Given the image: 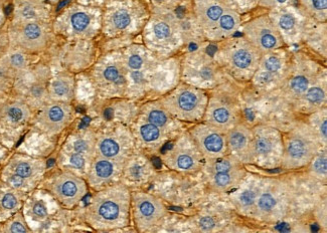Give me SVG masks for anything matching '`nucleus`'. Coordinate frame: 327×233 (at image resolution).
<instances>
[{
    "label": "nucleus",
    "mask_w": 327,
    "mask_h": 233,
    "mask_svg": "<svg viewBox=\"0 0 327 233\" xmlns=\"http://www.w3.org/2000/svg\"><path fill=\"white\" fill-rule=\"evenodd\" d=\"M74 110L65 102L45 106L40 112L37 122L42 130L50 134H58L72 122Z\"/></svg>",
    "instance_id": "nucleus-23"
},
{
    "label": "nucleus",
    "mask_w": 327,
    "mask_h": 233,
    "mask_svg": "<svg viewBox=\"0 0 327 233\" xmlns=\"http://www.w3.org/2000/svg\"><path fill=\"white\" fill-rule=\"evenodd\" d=\"M1 205L6 210H13L18 205V200L13 193H6L1 199Z\"/></svg>",
    "instance_id": "nucleus-48"
},
{
    "label": "nucleus",
    "mask_w": 327,
    "mask_h": 233,
    "mask_svg": "<svg viewBox=\"0 0 327 233\" xmlns=\"http://www.w3.org/2000/svg\"><path fill=\"white\" fill-rule=\"evenodd\" d=\"M220 1L226 4L228 7L233 9V0H220Z\"/></svg>",
    "instance_id": "nucleus-52"
},
{
    "label": "nucleus",
    "mask_w": 327,
    "mask_h": 233,
    "mask_svg": "<svg viewBox=\"0 0 327 233\" xmlns=\"http://www.w3.org/2000/svg\"><path fill=\"white\" fill-rule=\"evenodd\" d=\"M1 66L8 73H18L25 69L28 65V59L21 52H12L7 56L2 57Z\"/></svg>",
    "instance_id": "nucleus-40"
},
{
    "label": "nucleus",
    "mask_w": 327,
    "mask_h": 233,
    "mask_svg": "<svg viewBox=\"0 0 327 233\" xmlns=\"http://www.w3.org/2000/svg\"><path fill=\"white\" fill-rule=\"evenodd\" d=\"M309 173L312 177L326 181L327 178V154H326V147L320 150L315 154L312 158L309 164Z\"/></svg>",
    "instance_id": "nucleus-39"
},
{
    "label": "nucleus",
    "mask_w": 327,
    "mask_h": 233,
    "mask_svg": "<svg viewBox=\"0 0 327 233\" xmlns=\"http://www.w3.org/2000/svg\"><path fill=\"white\" fill-rule=\"evenodd\" d=\"M38 170L39 167L35 161L21 159L18 161H13L11 164V171L13 174H16L25 179H30Z\"/></svg>",
    "instance_id": "nucleus-41"
},
{
    "label": "nucleus",
    "mask_w": 327,
    "mask_h": 233,
    "mask_svg": "<svg viewBox=\"0 0 327 233\" xmlns=\"http://www.w3.org/2000/svg\"><path fill=\"white\" fill-rule=\"evenodd\" d=\"M263 180L264 178L257 176L247 178L246 175L237 186L236 190L230 194V202L240 214L251 217L257 197L262 187Z\"/></svg>",
    "instance_id": "nucleus-22"
},
{
    "label": "nucleus",
    "mask_w": 327,
    "mask_h": 233,
    "mask_svg": "<svg viewBox=\"0 0 327 233\" xmlns=\"http://www.w3.org/2000/svg\"><path fill=\"white\" fill-rule=\"evenodd\" d=\"M202 155L190 133L183 135L163 156V163L171 170L192 173L202 167Z\"/></svg>",
    "instance_id": "nucleus-12"
},
{
    "label": "nucleus",
    "mask_w": 327,
    "mask_h": 233,
    "mask_svg": "<svg viewBox=\"0 0 327 233\" xmlns=\"http://www.w3.org/2000/svg\"><path fill=\"white\" fill-rule=\"evenodd\" d=\"M96 81L100 87L115 92H122L127 87L126 71L123 64L106 62L100 64L96 72Z\"/></svg>",
    "instance_id": "nucleus-25"
},
{
    "label": "nucleus",
    "mask_w": 327,
    "mask_h": 233,
    "mask_svg": "<svg viewBox=\"0 0 327 233\" xmlns=\"http://www.w3.org/2000/svg\"><path fill=\"white\" fill-rule=\"evenodd\" d=\"M46 94V89L45 87L42 83L40 82H36L35 84H33L29 90V95L32 101L37 103V102H41L44 98Z\"/></svg>",
    "instance_id": "nucleus-45"
},
{
    "label": "nucleus",
    "mask_w": 327,
    "mask_h": 233,
    "mask_svg": "<svg viewBox=\"0 0 327 233\" xmlns=\"http://www.w3.org/2000/svg\"><path fill=\"white\" fill-rule=\"evenodd\" d=\"M15 20L17 22L42 21L45 17V8L32 0H21L15 7Z\"/></svg>",
    "instance_id": "nucleus-31"
},
{
    "label": "nucleus",
    "mask_w": 327,
    "mask_h": 233,
    "mask_svg": "<svg viewBox=\"0 0 327 233\" xmlns=\"http://www.w3.org/2000/svg\"><path fill=\"white\" fill-rule=\"evenodd\" d=\"M214 57L224 73L239 81H251L258 68L262 54L243 36L220 41Z\"/></svg>",
    "instance_id": "nucleus-2"
},
{
    "label": "nucleus",
    "mask_w": 327,
    "mask_h": 233,
    "mask_svg": "<svg viewBox=\"0 0 327 233\" xmlns=\"http://www.w3.org/2000/svg\"><path fill=\"white\" fill-rule=\"evenodd\" d=\"M228 154L235 157L243 164L253 163V134L252 129L238 123L226 132Z\"/></svg>",
    "instance_id": "nucleus-21"
},
{
    "label": "nucleus",
    "mask_w": 327,
    "mask_h": 233,
    "mask_svg": "<svg viewBox=\"0 0 327 233\" xmlns=\"http://www.w3.org/2000/svg\"><path fill=\"white\" fill-rule=\"evenodd\" d=\"M244 166L229 154L206 161L204 171L209 188L216 193H225L237 187L247 175Z\"/></svg>",
    "instance_id": "nucleus-8"
},
{
    "label": "nucleus",
    "mask_w": 327,
    "mask_h": 233,
    "mask_svg": "<svg viewBox=\"0 0 327 233\" xmlns=\"http://www.w3.org/2000/svg\"><path fill=\"white\" fill-rule=\"evenodd\" d=\"M26 180L27 179L22 178V177H20L16 174H12L8 177L7 182L11 186V187H13L15 189H20V188H23V187H26V186H27Z\"/></svg>",
    "instance_id": "nucleus-49"
},
{
    "label": "nucleus",
    "mask_w": 327,
    "mask_h": 233,
    "mask_svg": "<svg viewBox=\"0 0 327 233\" xmlns=\"http://www.w3.org/2000/svg\"><path fill=\"white\" fill-rule=\"evenodd\" d=\"M131 216V191L123 183L106 186L92 198L86 221L96 230H115L127 226Z\"/></svg>",
    "instance_id": "nucleus-1"
},
{
    "label": "nucleus",
    "mask_w": 327,
    "mask_h": 233,
    "mask_svg": "<svg viewBox=\"0 0 327 233\" xmlns=\"http://www.w3.org/2000/svg\"><path fill=\"white\" fill-rule=\"evenodd\" d=\"M50 95L59 102L71 101L74 96V81L68 76L60 75L52 81Z\"/></svg>",
    "instance_id": "nucleus-33"
},
{
    "label": "nucleus",
    "mask_w": 327,
    "mask_h": 233,
    "mask_svg": "<svg viewBox=\"0 0 327 233\" xmlns=\"http://www.w3.org/2000/svg\"><path fill=\"white\" fill-rule=\"evenodd\" d=\"M13 42L28 52H39L49 41V31L41 21L17 22L12 29Z\"/></svg>",
    "instance_id": "nucleus-20"
},
{
    "label": "nucleus",
    "mask_w": 327,
    "mask_h": 233,
    "mask_svg": "<svg viewBox=\"0 0 327 233\" xmlns=\"http://www.w3.org/2000/svg\"><path fill=\"white\" fill-rule=\"evenodd\" d=\"M131 215L138 231H148L158 226L166 215L163 202L146 192L131 193Z\"/></svg>",
    "instance_id": "nucleus-11"
},
{
    "label": "nucleus",
    "mask_w": 327,
    "mask_h": 233,
    "mask_svg": "<svg viewBox=\"0 0 327 233\" xmlns=\"http://www.w3.org/2000/svg\"><path fill=\"white\" fill-rule=\"evenodd\" d=\"M208 102L206 90L182 84L160 100V104L173 118L183 122L203 120Z\"/></svg>",
    "instance_id": "nucleus-4"
},
{
    "label": "nucleus",
    "mask_w": 327,
    "mask_h": 233,
    "mask_svg": "<svg viewBox=\"0 0 327 233\" xmlns=\"http://www.w3.org/2000/svg\"><path fill=\"white\" fill-rule=\"evenodd\" d=\"M199 227L202 231H209V230L213 229V227H215V222H214L212 217L205 216L200 220Z\"/></svg>",
    "instance_id": "nucleus-50"
},
{
    "label": "nucleus",
    "mask_w": 327,
    "mask_h": 233,
    "mask_svg": "<svg viewBox=\"0 0 327 233\" xmlns=\"http://www.w3.org/2000/svg\"><path fill=\"white\" fill-rule=\"evenodd\" d=\"M96 138L94 135L86 133L82 134L79 137H76L69 147L68 153H76L86 157L90 162L94 159V155L96 153Z\"/></svg>",
    "instance_id": "nucleus-34"
},
{
    "label": "nucleus",
    "mask_w": 327,
    "mask_h": 233,
    "mask_svg": "<svg viewBox=\"0 0 327 233\" xmlns=\"http://www.w3.org/2000/svg\"><path fill=\"white\" fill-rule=\"evenodd\" d=\"M2 118L11 125H20L29 120L30 110L25 104L12 103L3 108Z\"/></svg>",
    "instance_id": "nucleus-37"
},
{
    "label": "nucleus",
    "mask_w": 327,
    "mask_h": 233,
    "mask_svg": "<svg viewBox=\"0 0 327 233\" xmlns=\"http://www.w3.org/2000/svg\"><path fill=\"white\" fill-rule=\"evenodd\" d=\"M4 231L6 232H29L30 228L27 226L26 220L21 213H17L5 225Z\"/></svg>",
    "instance_id": "nucleus-44"
},
{
    "label": "nucleus",
    "mask_w": 327,
    "mask_h": 233,
    "mask_svg": "<svg viewBox=\"0 0 327 233\" xmlns=\"http://www.w3.org/2000/svg\"><path fill=\"white\" fill-rule=\"evenodd\" d=\"M144 63H145V58L141 54L130 53L125 58L123 66L125 68V71H129L131 75L132 74L142 75V73L140 72V69L144 66Z\"/></svg>",
    "instance_id": "nucleus-42"
},
{
    "label": "nucleus",
    "mask_w": 327,
    "mask_h": 233,
    "mask_svg": "<svg viewBox=\"0 0 327 233\" xmlns=\"http://www.w3.org/2000/svg\"><path fill=\"white\" fill-rule=\"evenodd\" d=\"M133 148V138L129 131L120 129L96 138V155L126 162Z\"/></svg>",
    "instance_id": "nucleus-17"
},
{
    "label": "nucleus",
    "mask_w": 327,
    "mask_h": 233,
    "mask_svg": "<svg viewBox=\"0 0 327 233\" xmlns=\"http://www.w3.org/2000/svg\"><path fill=\"white\" fill-rule=\"evenodd\" d=\"M326 82L322 78H316L303 96L296 102L299 108L306 113H313L325 107Z\"/></svg>",
    "instance_id": "nucleus-28"
},
{
    "label": "nucleus",
    "mask_w": 327,
    "mask_h": 233,
    "mask_svg": "<svg viewBox=\"0 0 327 233\" xmlns=\"http://www.w3.org/2000/svg\"><path fill=\"white\" fill-rule=\"evenodd\" d=\"M164 130L147 122L143 121L137 127V137L141 141L142 144L149 147L159 146L163 140H164L165 134Z\"/></svg>",
    "instance_id": "nucleus-32"
},
{
    "label": "nucleus",
    "mask_w": 327,
    "mask_h": 233,
    "mask_svg": "<svg viewBox=\"0 0 327 233\" xmlns=\"http://www.w3.org/2000/svg\"><path fill=\"white\" fill-rule=\"evenodd\" d=\"M7 43V39H6V35L0 32V59L2 58L3 54L5 53V46Z\"/></svg>",
    "instance_id": "nucleus-51"
},
{
    "label": "nucleus",
    "mask_w": 327,
    "mask_h": 233,
    "mask_svg": "<svg viewBox=\"0 0 327 233\" xmlns=\"http://www.w3.org/2000/svg\"><path fill=\"white\" fill-rule=\"evenodd\" d=\"M190 135L206 161L215 160L228 154L226 132L206 123H200L190 131Z\"/></svg>",
    "instance_id": "nucleus-15"
},
{
    "label": "nucleus",
    "mask_w": 327,
    "mask_h": 233,
    "mask_svg": "<svg viewBox=\"0 0 327 233\" xmlns=\"http://www.w3.org/2000/svg\"><path fill=\"white\" fill-rule=\"evenodd\" d=\"M126 162L95 156L88 171V184L93 189L101 190L108 185L116 183L124 173Z\"/></svg>",
    "instance_id": "nucleus-19"
},
{
    "label": "nucleus",
    "mask_w": 327,
    "mask_h": 233,
    "mask_svg": "<svg viewBox=\"0 0 327 233\" xmlns=\"http://www.w3.org/2000/svg\"><path fill=\"white\" fill-rule=\"evenodd\" d=\"M293 0H259V5L270 10L277 9V8H283L290 4Z\"/></svg>",
    "instance_id": "nucleus-46"
},
{
    "label": "nucleus",
    "mask_w": 327,
    "mask_h": 233,
    "mask_svg": "<svg viewBox=\"0 0 327 233\" xmlns=\"http://www.w3.org/2000/svg\"><path fill=\"white\" fill-rule=\"evenodd\" d=\"M182 38L178 18L171 13H161L150 18L144 29V39L151 50L168 52Z\"/></svg>",
    "instance_id": "nucleus-9"
},
{
    "label": "nucleus",
    "mask_w": 327,
    "mask_h": 233,
    "mask_svg": "<svg viewBox=\"0 0 327 233\" xmlns=\"http://www.w3.org/2000/svg\"><path fill=\"white\" fill-rule=\"evenodd\" d=\"M134 14L129 7L119 6L111 9L105 16L103 26L106 32L117 34L126 31L133 23Z\"/></svg>",
    "instance_id": "nucleus-29"
},
{
    "label": "nucleus",
    "mask_w": 327,
    "mask_h": 233,
    "mask_svg": "<svg viewBox=\"0 0 327 233\" xmlns=\"http://www.w3.org/2000/svg\"><path fill=\"white\" fill-rule=\"evenodd\" d=\"M289 64L290 61L283 49L264 54L251 81L257 87L262 89L281 85Z\"/></svg>",
    "instance_id": "nucleus-13"
},
{
    "label": "nucleus",
    "mask_w": 327,
    "mask_h": 233,
    "mask_svg": "<svg viewBox=\"0 0 327 233\" xmlns=\"http://www.w3.org/2000/svg\"><path fill=\"white\" fill-rule=\"evenodd\" d=\"M227 8L229 7L220 0H195L194 16L203 34L213 29Z\"/></svg>",
    "instance_id": "nucleus-26"
},
{
    "label": "nucleus",
    "mask_w": 327,
    "mask_h": 233,
    "mask_svg": "<svg viewBox=\"0 0 327 233\" xmlns=\"http://www.w3.org/2000/svg\"><path fill=\"white\" fill-rule=\"evenodd\" d=\"M285 43L296 42L302 34V25L297 15L287 7L272 9L268 14Z\"/></svg>",
    "instance_id": "nucleus-24"
},
{
    "label": "nucleus",
    "mask_w": 327,
    "mask_h": 233,
    "mask_svg": "<svg viewBox=\"0 0 327 233\" xmlns=\"http://www.w3.org/2000/svg\"><path fill=\"white\" fill-rule=\"evenodd\" d=\"M253 163L266 169L281 167L283 157V135L278 129L258 125L252 129Z\"/></svg>",
    "instance_id": "nucleus-7"
},
{
    "label": "nucleus",
    "mask_w": 327,
    "mask_h": 233,
    "mask_svg": "<svg viewBox=\"0 0 327 233\" xmlns=\"http://www.w3.org/2000/svg\"><path fill=\"white\" fill-rule=\"evenodd\" d=\"M321 144L307 123H299L283 136V157L281 167L295 170L307 166Z\"/></svg>",
    "instance_id": "nucleus-5"
},
{
    "label": "nucleus",
    "mask_w": 327,
    "mask_h": 233,
    "mask_svg": "<svg viewBox=\"0 0 327 233\" xmlns=\"http://www.w3.org/2000/svg\"><path fill=\"white\" fill-rule=\"evenodd\" d=\"M57 200L65 207H74L88 191L86 181L72 171L65 170L58 174L50 185Z\"/></svg>",
    "instance_id": "nucleus-16"
},
{
    "label": "nucleus",
    "mask_w": 327,
    "mask_h": 233,
    "mask_svg": "<svg viewBox=\"0 0 327 233\" xmlns=\"http://www.w3.org/2000/svg\"><path fill=\"white\" fill-rule=\"evenodd\" d=\"M305 14L318 22H325L327 18V0H300Z\"/></svg>",
    "instance_id": "nucleus-38"
},
{
    "label": "nucleus",
    "mask_w": 327,
    "mask_h": 233,
    "mask_svg": "<svg viewBox=\"0 0 327 233\" xmlns=\"http://www.w3.org/2000/svg\"><path fill=\"white\" fill-rule=\"evenodd\" d=\"M33 215L39 220H42L48 216V210L46 206L42 201H36L33 206Z\"/></svg>",
    "instance_id": "nucleus-47"
},
{
    "label": "nucleus",
    "mask_w": 327,
    "mask_h": 233,
    "mask_svg": "<svg viewBox=\"0 0 327 233\" xmlns=\"http://www.w3.org/2000/svg\"><path fill=\"white\" fill-rule=\"evenodd\" d=\"M243 37L262 55L281 50L286 45L269 15H261L248 21L243 28Z\"/></svg>",
    "instance_id": "nucleus-10"
},
{
    "label": "nucleus",
    "mask_w": 327,
    "mask_h": 233,
    "mask_svg": "<svg viewBox=\"0 0 327 233\" xmlns=\"http://www.w3.org/2000/svg\"><path fill=\"white\" fill-rule=\"evenodd\" d=\"M94 19L95 16H93L89 11L77 8L69 11L67 15V26L73 34L86 36L90 35L94 29Z\"/></svg>",
    "instance_id": "nucleus-30"
},
{
    "label": "nucleus",
    "mask_w": 327,
    "mask_h": 233,
    "mask_svg": "<svg viewBox=\"0 0 327 233\" xmlns=\"http://www.w3.org/2000/svg\"><path fill=\"white\" fill-rule=\"evenodd\" d=\"M203 121L209 126L227 132L240 123V115L237 106L229 97L216 95L208 97Z\"/></svg>",
    "instance_id": "nucleus-14"
},
{
    "label": "nucleus",
    "mask_w": 327,
    "mask_h": 233,
    "mask_svg": "<svg viewBox=\"0 0 327 233\" xmlns=\"http://www.w3.org/2000/svg\"><path fill=\"white\" fill-rule=\"evenodd\" d=\"M316 78L311 64H307L306 60L299 58L296 62H290L287 74L280 86L285 96L296 103Z\"/></svg>",
    "instance_id": "nucleus-18"
},
{
    "label": "nucleus",
    "mask_w": 327,
    "mask_h": 233,
    "mask_svg": "<svg viewBox=\"0 0 327 233\" xmlns=\"http://www.w3.org/2000/svg\"><path fill=\"white\" fill-rule=\"evenodd\" d=\"M293 201L290 186L280 179L264 178L251 217L265 222H277L285 218Z\"/></svg>",
    "instance_id": "nucleus-3"
},
{
    "label": "nucleus",
    "mask_w": 327,
    "mask_h": 233,
    "mask_svg": "<svg viewBox=\"0 0 327 233\" xmlns=\"http://www.w3.org/2000/svg\"><path fill=\"white\" fill-rule=\"evenodd\" d=\"M142 114L147 122L165 130L170 122V115L165 111L159 103H151L144 106Z\"/></svg>",
    "instance_id": "nucleus-35"
},
{
    "label": "nucleus",
    "mask_w": 327,
    "mask_h": 233,
    "mask_svg": "<svg viewBox=\"0 0 327 233\" xmlns=\"http://www.w3.org/2000/svg\"><path fill=\"white\" fill-rule=\"evenodd\" d=\"M242 26L241 14L238 10L227 8L213 29L204 33V36L211 41H223L233 36Z\"/></svg>",
    "instance_id": "nucleus-27"
},
{
    "label": "nucleus",
    "mask_w": 327,
    "mask_h": 233,
    "mask_svg": "<svg viewBox=\"0 0 327 233\" xmlns=\"http://www.w3.org/2000/svg\"><path fill=\"white\" fill-rule=\"evenodd\" d=\"M147 167L146 164L144 163H140V162H134L132 165L130 166H126L124 167V172L125 174H127V176L132 179V180H141L145 177V174L147 172Z\"/></svg>",
    "instance_id": "nucleus-43"
},
{
    "label": "nucleus",
    "mask_w": 327,
    "mask_h": 233,
    "mask_svg": "<svg viewBox=\"0 0 327 233\" xmlns=\"http://www.w3.org/2000/svg\"><path fill=\"white\" fill-rule=\"evenodd\" d=\"M182 75L185 84L206 90L223 83L224 71L214 57L202 52L186 56L182 63Z\"/></svg>",
    "instance_id": "nucleus-6"
},
{
    "label": "nucleus",
    "mask_w": 327,
    "mask_h": 233,
    "mask_svg": "<svg viewBox=\"0 0 327 233\" xmlns=\"http://www.w3.org/2000/svg\"><path fill=\"white\" fill-rule=\"evenodd\" d=\"M307 124L315 133L321 145L326 147L327 144V114L326 108L319 109L310 114Z\"/></svg>",
    "instance_id": "nucleus-36"
}]
</instances>
